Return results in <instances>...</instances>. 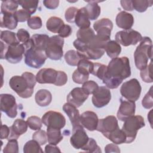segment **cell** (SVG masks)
Segmentation results:
<instances>
[{
  "instance_id": "e0dca14e",
  "label": "cell",
  "mask_w": 153,
  "mask_h": 153,
  "mask_svg": "<svg viewBox=\"0 0 153 153\" xmlns=\"http://www.w3.org/2000/svg\"><path fill=\"white\" fill-rule=\"evenodd\" d=\"M88 94L81 87L72 89L67 96V102L76 108L80 107L88 99Z\"/></svg>"
},
{
  "instance_id": "ac0fdd59",
  "label": "cell",
  "mask_w": 153,
  "mask_h": 153,
  "mask_svg": "<svg viewBox=\"0 0 153 153\" xmlns=\"http://www.w3.org/2000/svg\"><path fill=\"white\" fill-rule=\"evenodd\" d=\"M99 119L97 114L90 111L83 112L79 117L80 124L89 131H94L97 128Z\"/></svg>"
},
{
  "instance_id": "cb8c5ba5",
  "label": "cell",
  "mask_w": 153,
  "mask_h": 153,
  "mask_svg": "<svg viewBox=\"0 0 153 153\" xmlns=\"http://www.w3.org/2000/svg\"><path fill=\"white\" fill-rule=\"evenodd\" d=\"M75 25L80 29L90 27V22L85 7L78 9L75 16Z\"/></svg>"
},
{
  "instance_id": "91938a15",
  "label": "cell",
  "mask_w": 153,
  "mask_h": 153,
  "mask_svg": "<svg viewBox=\"0 0 153 153\" xmlns=\"http://www.w3.org/2000/svg\"><path fill=\"white\" fill-rule=\"evenodd\" d=\"M45 152L46 153H53V152H61L59 148L56 145L52 144H48L45 147Z\"/></svg>"
},
{
  "instance_id": "94428289",
  "label": "cell",
  "mask_w": 153,
  "mask_h": 153,
  "mask_svg": "<svg viewBox=\"0 0 153 153\" xmlns=\"http://www.w3.org/2000/svg\"><path fill=\"white\" fill-rule=\"evenodd\" d=\"M120 3H121V7H123V8L124 10L130 11L133 10L132 1H131V0H129V1H121Z\"/></svg>"
},
{
  "instance_id": "ffe728a7",
  "label": "cell",
  "mask_w": 153,
  "mask_h": 153,
  "mask_svg": "<svg viewBox=\"0 0 153 153\" xmlns=\"http://www.w3.org/2000/svg\"><path fill=\"white\" fill-rule=\"evenodd\" d=\"M115 21L118 27L128 30L130 29L134 24V17L131 14L121 11L117 15Z\"/></svg>"
},
{
  "instance_id": "ee69618b",
  "label": "cell",
  "mask_w": 153,
  "mask_h": 153,
  "mask_svg": "<svg viewBox=\"0 0 153 153\" xmlns=\"http://www.w3.org/2000/svg\"><path fill=\"white\" fill-rule=\"evenodd\" d=\"M32 139L36 140L40 145H45L48 141L47 133L42 130H38L35 131L32 135Z\"/></svg>"
},
{
  "instance_id": "6125c7cd",
  "label": "cell",
  "mask_w": 153,
  "mask_h": 153,
  "mask_svg": "<svg viewBox=\"0 0 153 153\" xmlns=\"http://www.w3.org/2000/svg\"><path fill=\"white\" fill-rule=\"evenodd\" d=\"M8 45L4 44L2 41H1V59H5V56L8 49Z\"/></svg>"
},
{
  "instance_id": "9a60e30c",
  "label": "cell",
  "mask_w": 153,
  "mask_h": 153,
  "mask_svg": "<svg viewBox=\"0 0 153 153\" xmlns=\"http://www.w3.org/2000/svg\"><path fill=\"white\" fill-rule=\"evenodd\" d=\"M25 47L23 44L9 45L5 59L10 63L16 64L21 62L25 53Z\"/></svg>"
},
{
  "instance_id": "277c9868",
  "label": "cell",
  "mask_w": 153,
  "mask_h": 153,
  "mask_svg": "<svg viewBox=\"0 0 153 153\" xmlns=\"http://www.w3.org/2000/svg\"><path fill=\"white\" fill-rule=\"evenodd\" d=\"M23 44L26 50L25 53V62L26 65L35 69L41 68L47 59L45 51L33 47L30 38L27 42Z\"/></svg>"
},
{
  "instance_id": "db71d44e",
  "label": "cell",
  "mask_w": 153,
  "mask_h": 153,
  "mask_svg": "<svg viewBox=\"0 0 153 153\" xmlns=\"http://www.w3.org/2000/svg\"><path fill=\"white\" fill-rule=\"evenodd\" d=\"M67 81H68L67 74L63 71H58L56 81L54 83V85L57 86H62L66 84Z\"/></svg>"
},
{
  "instance_id": "5bb4252c",
  "label": "cell",
  "mask_w": 153,
  "mask_h": 153,
  "mask_svg": "<svg viewBox=\"0 0 153 153\" xmlns=\"http://www.w3.org/2000/svg\"><path fill=\"white\" fill-rule=\"evenodd\" d=\"M118 127L117 118L114 115H109L105 118L99 120L96 130L107 138L110 133Z\"/></svg>"
},
{
  "instance_id": "83f0119b",
  "label": "cell",
  "mask_w": 153,
  "mask_h": 153,
  "mask_svg": "<svg viewBox=\"0 0 153 153\" xmlns=\"http://www.w3.org/2000/svg\"><path fill=\"white\" fill-rule=\"evenodd\" d=\"M47 135L48 143L54 145H57L63 138L60 129L53 127H47Z\"/></svg>"
},
{
  "instance_id": "30bf717a",
  "label": "cell",
  "mask_w": 153,
  "mask_h": 153,
  "mask_svg": "<svg viewBox=\"0 0 153 153\" xmlns=\"http://www.w3.org/2000/svg\"><path fill=\"white\" fill-rule=\"evenodd\" d=\"M42 123L47 127L61 129L66 124L65 117L59 112L50 111L45 112L42 118Z\"/></svg>"
},
{
  "instance_id": "7c38bea8",
  "label": "cell",
  "mask_w": 153,
  "mask_h": 153,
  "mask_svg": "<svg viewBox=\"0 0 153 153\" xmlns=\"http://www.w3.org/2000/svg\"><path fill=\"white\" fill-rule=\"evenodd\" d=\"M0 106L2 112L11 118L17 115V105L16 98L10 94H1L0 95Z\"/></svg>"
},
{
  "instance_id": "d4e9b609",
  "label": "cell",
  "mask_w": 153,
  "mask_h": 153,
  "mask_svg": "<svg viewBox=\"0 0 153 153\" xmlns=\"http://www.w3.org/2000/svg\"><path fill=\"white\" fill-rule=\"evenodd\" d=\"M85 2H87L88 4L84 7L88 19L91 20H94L98 18L100 14L101 9L100 6L97 4V2H99L100 1H85Z\"/></svg>"
},
{
  "instance_id": "f5cc1de1",
  "label": "cell",
  "mask_w": 153,
  "mask_h": 153,
  "mask_svg": "<svg viewBox=\"0 0 153 153\" xmlns=\"http://www.w3.org/2000/svg\"><path fill=\"white\" fill-rule=\"evenodd\" d=\"M17 38L20 42H22V44H25L30 39V35L27 30L24 29H20L17 33Z\"/></svg>"
},
{
  "instance_id": "d590c367",
  "label": "cell",
  "mask_w": 153,
  "mask_h": 153,
  "mask_svg": "<svg viewBox=\"0 0 153 153\" xmlns=\"http://www.w3.org/2000/svg\"><path fill=\"white\" fill-rule=\"evenodd\" d=\"M17 2L19 5H20L23 8V9L29 12L30 14H32L34 13H35L38 8L39 1L24 0V1H17Z\"/></svg>"
},
{
  "instance_id": "9c48e42d",
  "label": "cell",
  "mask_w": 153,
  "mask_h": 153,
  "mask_svg": "<svg viewBox=\"0 0 153 153\" xmlns=\"http://www.w3.org/2000/svg\"><path fill=\"white\" fill-rule=\"evenodd\" d=\"M93 28L96 32V36L104 42L110 41L113 23L108 18H103L94 23Z\"/></svg>"
},
{
  "instance_id": "f1b7e54d",
  "label": "cell",
  "mask_w": 153,
  "mask_h": 153,
  "mask_svg": "<svg viewBox=\"0 0 153 153\" xmlns=\"http://www.w3.org/2000/svg\"><path fill=\"white\" fill-rule=\"evenodd\" d=\"M95 35L94 30L90 27L79 29L76 32L77 39L87 45L91 41Z\"/></svg>"
},
{
  "instance_id": "4fadbf2b",
  "label": "cell",
  "mask_w": 153,
  "mask_h": 153,
  "mask_svg": "<svg viewBox=\"0 0 153 153\" xmlns=\"http://www.w3.org/2000/svg\"><path fill=\"white\" fill-rule=\"evenodd\" d=\"M111 99V93L110 90L105 86H100L93 94L91 100L95 107L100 108L107 105Z\"/></svg>"
},
{
  "instance_id": "4dcf8cb0",
  "label": "cell",
  "mask_w": 153,
  "mask_h": 153,
  "mask_svg": "<svg viewBox=\"0 0 153 153\" xmlns=\"http://www.w3.org/2000/svg\"><path fill=\"white\" fill-rule=\"evenodd\" d=\"M65 25L62 19L56 16L50 17L46 22V27L47 30L53 32H59L60 28Z\"/></svg>"
},
{
  "instance_id": "5b68a950",
  "label": "cell",
  "mask_w": 153,
  "mask_h": 153,
  "mask_svg": "<svg viewBox=\"0 0 153 153\" xmlns=\"http://www.w3.org/2000/svg\"><path fill=\"white\" fill-rule=\"evenodd\" d=\"M145 126L144 118L140 115H133L124 121L121 130L126 137V143H130L136 139L137 131Z\"/></svg>"
},
{
  "instance_id": "3957f363",
  "label": "cell",
  "mask_w": 153,
  "mask_h": 153,
  "mask_svg": "<svg viewBox=\"0 0 153 153\" xmlns=\"http://www.w3.org/2000/svg\"><path fill=\"white\" fill-rule=\"evenodd\" d=\"M152 57V42L149 37H142L134 53V59L137 69L142 70L148 64Z\"/></svg>"
},
{
  "instance_id": "44dd1931",
  "label": "cell",
  "mask_w": 153,
  "mask_h": 153,
  "mask_svg": "<svg viewBox=\"0 0 153 153\" xmlns=\"http://www.w3.org/2000/svg\"><path fill=\"white\" fill-rule=\"evenodd\" d=\"M27 127L28 126L26 121L22 119L16 120L13 125L10 127V134L8 137V139H17L21 135L26 132Z\"/></svg>"
},
{
  "instance_id": "11a10c76",
  "label": "cell",
  "mask_w": 153,
  "mask_h": 153,
  "mask_svg": "<svg viewBox=\"0 0 153 153\" xmlns=\"http://www.w3.org/2000/svg\"><path fill=\"white\" fill-rule=\"evenodd\" d=\"M72 32V27L68 25H64L59 30V36L62 38H67L69 36Z\"/></svg>"
},
{
  "instance_id": "2e32d148",
  "label": "cell",
  "mask_w": 153,
  "mask_h": 153,
  "mask_svg": "<svg viewBox=\"0 0 153 153\" xmlns=\"http://www.w3.org/2000/svg\"><path fill=\"white\" fill-rule=\"evenodd\" d=\"M121 103L117 112V118L121 121H124L129 117L134 115L136 104L133 101L120 99Z\"/></svg>"
},
{
  "instance_id": "74e56055",
  "label": "cell",
  "mask_w": 153,
  "mask_h": 153,
  "mask_svg": "<svg viewBox=\"0 0 153 153\" xmlns=\"http://www.w3.org/2000/svg\"><path fill=\"white\" fill-rule=\"evenodd\" d=\"M93 66V63L85 59H82L79 60L77 65V69L85 74L90 75L91 74Z\"/></svg>"
},
{
  "instance_id": "7dc6e473",
  "label": "cell",
  "mask_w": 153,
  "mask_h": 153,
  "mask_svg": "<svg viewBox=\"0 0 153 153\" xmlns=\"http://www.w3.org/2000/svg\"><path fill=\"white\" fill-rule=\"evenodd\" d=\"M82 89L89 95L93 94L98 89V84L94 81H87L82 84Z\"/></svg>"
},
{
  "instance_id": "f35d334b",
  "label": "cell",
  "mask_w": 153,
  "mask_h": 153,
  "mask_svg": "<svg viewBox=\"0 0 153 153\" xmlns=\"http://www.w3.org/2000/svg\"><path fill=\"white\" fill-rule=\"evenodd\" d=\"M152 61L151 60L150 63L144 69L140 70V75L142 79L147 83H151L153 81L152 77Z\"/></svg>"
},
{
  "instance_id": "7bdbcfd3",
  "label": "cell",
  "mask_w": 153,
  "mask_h": 153,
  "mask_svg": "<svg viewBox=\"0 0 153 153\" xmlns=\"http://www.w3.org/2000/svg\"><path fill=\"white\" fill-rule=\"evenodd\" d=\"M4 153H18L19 152V145L17 139H11L4 147L3 150Z\"/></svg>"
},
{
  "instance_id": "484cf974",
  "label": "cell",
  "mask_w": 153,
  "mask_h": 153,
  "mask_svg": "<svg viewBox=\"0 0 153 153\" xmlns=\"http://www.w3.org/2000/svg\"><path fill=\"white\" fill-rule=\"evenodd\" d=\"M49 38L50 37L45 34H34L30 38V41L33 47L45 51Z\"/></svg>"
},
{
  "instance_id": "7402d4cb",
  "label": "cell",
  "mask_w": 153,
  "mask_h": 153,
  "mask_svg": "<svg viewBox=\"0 0 153 153\" xmlns=\"http://www.w3.org/2000/svg\"><path fill=\"white\" fill-rule=\"evenodd\" d=\"M63 110L68 116L72 126L80 124V115L76 107L67 102L63 106Z\"/></svg>"
},
{
  "instance_id": "d6a6232c",
  "label": "cell",
  "mask_w": 153,
  "mask_h": 153,
  "mask_svg": "<svg viewBox=\"0 0 153 153\" xmlns=\"http://www.w3.org/2000/svg\"><path fill=\"white\" fill-rule=\"evenodd\" d=\"M64 58L66 63L72 66H77L79 60L83 59L77 51L74 50H70L68 51L65 53Z\"/></svg>"
},
{
  "instance_id": "7a4b0ae2",
  "label": "cell",
  "mask_w": 153,
  "mask_h": 153,
  "mask_svg": "<svg viewBox=\"0 0 153 153\" xmlns=\"http://www.w3.org/2000/svg\"><path fill=\"white\" fill-rule=\"evenodd\" d=\"M36 76L25 72L21 76H13L9 81V85L20 97L27 99L32 96L36 82Z\"/></svg>"
},
{
  "instance_id": "8fae6325",
  "label": "cell",
  "mask_w": 153,
  "mask_h": 153,
  "mask_svg": "<svg viewBox=\"0 0 153 153\" xmlns=\"http://www.w3.org/2000/svg\"><path fill=\"white\" fill-rule=\"evenodd\" d=\"M88 139L89 137L81 124L72 126V135L70 138V143L75 149H82L87 143Z\"/></svg>"
},
{
  "instance_id": "4316f807",
  "label": "cell",
  "mask_w": 153,
  "mask_h": 153,
  "mask_svg": "<svg viewBox=\"0 0 153 153\" xmlns=\"http://www.w3.org/2000/svg\"><path fill=\"white\" fill-rule=\"evenodd\" d=\"M104 50L106 53L107 55L111 59L118 57L121 51V47L115 40H110L108 41L105 47Z\"/></svg>"
},
{
  "instance_id": "52a82bcc",
  "label": "cell",
  "mask_w": 153,
  "mask_h": 153,
  "mask_svg": "<svg viewBox=\"0 0 153 153\" xmlns=\"http://www.w3.org/2000/svg\"><path fill=\"white\" fill-rule=\"evenodd\" d=\"M142 87L139 81L132 78L124 82L120 88V93L123 97L128 100H137L141 93Z\"/></svg>"
},
{
  "instance_id": "836d02e7",
  "label": "cell",
  "mask_w": 153,
  "mask_h": 153,
  "mask_svg": "<svg viewBox=\"0 0 153 153\" xmlns=\"http://www.w3.org/2000/svg\"><path fill=\"white\" fill-rule=\"evenodd\" d=\"M1 39L8 46L20 44L16 34L10 30H2L1 32Z\"/></svg>"
},
{
  "instance_id": "e575fe53",
  "label": "cell",
  "mask_w": 153,
  "mask_h": 153,
  "mask_svg": "<svg viewBox=\"0 0 153 153\" xmlns=\"http://www.w3.org/2000/svg\"><path fill=\"white\" fill-rule=\"evenodd\" d=\"M107 139L112 141L115 144H122L126 143V137L124 131L118 127L111 133H110Z\"/></svg>"
},
{
  "instance_id": "8d00e7d4",
  "label": "cell",
  "mask_w": 153,
  "mask_h": 153,
  "mask_svg": "<svg viewBox=\"0 0 153 153\" xmlns=\"http://www.w3.org/2000/svg\"><path fill=\"white\" fill-rule=\"evenodd\" d=\"M23 152L25 153H33V152H41L42 153L43 151L41 148V145L35 140H30L27 141L23 146Z\"/></svg>"
},
{
  "instance_id": "d6986e66",
  "label": "cell",
  "mask_w": 153,
  "mask_h": 153,
  "mask_svg": "<svg viewBox=\"0 0 153 153\" xmlns=\"http://www.w3.org/2000/svg\"><path fill=\"white\" fill-rule=\"evenodd\" d=\"M57 71L52 68H43L36 75V81L39 84H53L56 81Z\"/></svg>"
},
{
  "instance_id": "ab89813d",
  "label": "cell",
  "mask_w": 153,
  "mask_h": 153,
  "mask_svg": "<svg viewBox=\"0 0 153 153\" xmlns=\"http://www.w3.org/2000/svg\"><path fill=\"white\" fill-rule=\"evenodd\" d=\"M107 71V66L99 63H93V69L91 74L97 76L100 79L103 80Z\"/></svg>"
},
{
  "instance_id": "c3c4849f",
  "label": "cell",
  "mask_w": 153,
  "mask_h": 153,
  "mask_svg": "<svg viewBox=\"0 0 153 153\" xmlns=\"http://www.w3.org/2000/svg\"><path fill=\"white\" fill-rule=\"evenodd\" d=\"M142 106L145 109H150L153 106L152 87H151L142 100Z\"/></svg>"
},
{
  "instance_id": "6f0895ef",
  "label": "cell",
  "mask_w": 153,
  "mask_h": 153,
  "mask_svg": "<svg viewBox=\"0 0 153 153\" xmlns=\"http://www.w3.org/2000/svg\"><path fill=\"white\" fill-rule=\"evenodd\" d=\"M10 128L6 125L2 124L1 126V139H4L8 138L10 134Z\"/></svg>"
},
{
  "instance_id": "60d3db41",
  "label": "cell",
  "mask_w": 153,
  "mask_h": 153,
  "mask_svg": "<svg viewBox=\"0 0 153 153\" xmlns=\"http://www.w3.org/2000/svg\"><path fill=\"white\" fill-rule=\"evenodd\" d=\"M153 4L152 1H145V0H133L132 4L133 9L136 10L139 13L145 12L146 9L151 7Z\"/></svg>"
},
{
  "instance_id": "f546056e",
  "label": "cell",
  "mask_w": 153,
  "mask_h": 153,
  "mask_svg": "<svg viewBox=\"0 0 153 153\" xmlns=\"http://www.w3.org/2000/svg\"><path fill=\"white\" fill-rule=\"evenodd\" d=\"M1 27H5L10 30L14 29L17 26L18 22L14 15L12 14H1Z\"/></svg>"
},
{
  "instance_id": "816d5d0a",
  "label": "cell",
  "mask_w": 153,
  "mask_h": 153,
  "mask_svg": "<svg viewBox=\"0 0 153 153\" xmlns=\"http://www.w3.org/2000/svg\"><path fill=\"white\" fill-rule=\"evenodd\" d=\"M27 24L32 29H39L42 27V20L39 16H33L27 21Z\"/></svg>"
},
{
  "instance_id": "9f6ffc18",
  "label": "cell",
  "mask_w": 153,
  "mask_h": 153,
  "mask_svg": "<svg viewBox=\"0 0 153 153\" xmlns=\"http://www.w3.org/2000/svg\"><path fill=\"white\" fill-rule=\"evenodd\" d=\"M43 4L48 9L54 10L58 7L59 4V0H45V1H43Z\"/></svg>"
},
{
  "instance_id": "680465c9",
  "label": "cell",
  "mask_w": 153,
  "mask_h": 153,
  "mask_svg": "<svg viewBox=\"0 0 153 153\" xmlns=\"http://www.w3.org/2000/svg\"><path fill=\"white\" fill-rule=\"evenodd\" d=\"M105 152H120V149L118 146L115 143H110L105 147Z\"/></svg>"
},
{
  "instance_id": "8992f818",
  "label": "cell",
  "mask_w": 153,
  "mask_h": 153,
  "mask_svg": "<svg viewBox=\"0 0 153 153\" xmlns=\"http://www.w3.org/2000/svg\"><path fill=\"white\" fill-rule=\"evenodd\" d=\"M63 44L64 39L60 36L54 35L50 37L45 49L47 58L53 60H60L63 55Z\"/></svg>"
},
{
  "instance_id": "f6af8a7d",
  "label": "cell",
  "mask_w": 153,
  "mask_h": 153,
  "mask_svg": "<svg viewBox=\"0 0 153 153\" xmlns=\"http://www.w3.org/2000/svg\"><path fill=\"white\" fill-rule=\"evenodd\" d=\"M82 150L88 152H101L100 147L97 145L96 140L93 138H89L87 143L82 148Z\"/></svg>"
},
{
  "instance_id": "603a6c76",
  "label": "cell",
  "mask_w": 153,
  "mask_h": 153,
  "mask_svg": "<svg viewBox=\"0 0 153 153\" xmlns=\"http://www.w3.org/2000/svg\"><path fill=\"white\" fill-rule=\"evenodd\" d=\"M35 99L36 103L40 106H48L52 100V95L50 91L46 89L39 90L35 94Z\"/></svg>"
},
{
  "instance_id": "ba28073f",
  "label": "cell",
  "mask_w": 153,
  "mask_h": 153,
  "mask_svg": "<svg viewBox=\"0 0 153 153\" xmlns=\"http://www.w3.org/2000/svg\"><path fill=\"white\" fill-rule=\"evenodd\" d=\"M115 41L124 47L136 45L142 38V35L137 31L131 29L118 31L115 35Z\"/></svg>"
},
{
  "instance_id": "6da1fadb",
  "label": "cell",
  "mask_w": 153,
  "mask_h": 153,
  "mask_svg": "<svg viewBox=\"0 0 153 153\" xmlns=\"http://www.w3.org/2000/svg\"><path fill=\"white\" fill-rule=\"evenodd\" d=\"M130 75L131 69L128 57H116L109 62L102 81L106 87L114 89L118 88L123 81Z\"/></svg>"
},
{
  "instance_id": "b9f144b4",
  "label": "cell",
  "mask_w": 153,
  "mask_h": 153,
  "mask_svg": "<svg viewBox=\"0 0 153 153\" xmlns=\"http://www.w3.org/2000/svg\"><path fill=\"white\" fill-rule=\"evenodd\" d=\"M27 126L29 127L33 130H40L42 127V120L37 116H31L29 117L26 121Z\"/></svg>"
},
{
  "instance_id": "1f68e13d",
  "label": "cell",
  "mask_w": 153,
  "mask_h": 153,
  "mask_svg": "<svg viewBox=\"0 0 153 153\" xmlns=\"http://www.w3.org/2000/svg\"><path fill=\"white\" fill-rule=\"evenodd\" d=\"M18 7L19 4L17 1H2L1 6V13L14 14L17 11Z\"/></svg>"
},
{
  "instance_id": "681fc988",
  "label": "cell",
  "mask_w": 153,
  "mask_h": 153,
  "mask_svg": "<svg viewBox=\"0 0 153 153\" xmlns=\"http://www.w3.org/2000/svg\"><path fill=\"white\" fill-rule=\"evenodd\" d=\"M78 10V8L75 7H70L66 10L65 17L66 20L68 23H75V16Z\"/></svg>"
},
{
  "instance_id": "f907efd6",
  "label": "cell",
  "mask_w": 153,
  "mask_h": 153,
  "mask_svg": "<svg viewBox=\"0 0 153 153\" xmlns=\"http://www.w3.org/2000/svg\"><path fill=\"white\" fill-rule=\"evenodd\" d=\"M14 17L18 22H25L27 21L30 18L31 14L24 9L17 10L14 13Z\"/></svg>"
},
{
  "instance_id": "bcb514c9",
  "label": "cell",
  "mask_w": 153,
  "mask_h": 153,
  "mask_svg": "<svg viewBox=\"0 0 153 153\" xmlns=\"http://www.w3.org/2000/svg\"><path fill=\"white\" fill-rule=\"evenodd\" d=\"M72 79L74 82L81 84L88 81L89 78V75H85L81 72H79L77 69L72 74Z\"/></svg>"
}]
</instances>
